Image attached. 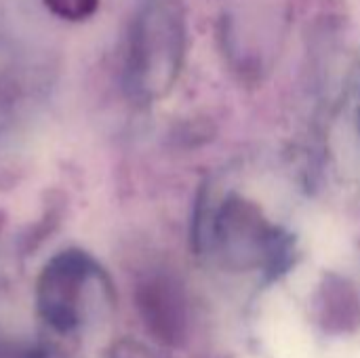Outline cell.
I'll use <instances>...</instances> for the list:
<instances>
[{
  "mask_svg": "<svg viewBox=\"0 0 360 358\" xmlns=\"http://www.w3.org/2000/svg\"><path fill=\"white\" fill-rule=\"evenodd\" d=\"M93 298H110V285L101 268L82 251L55 255L38 279V312L59 333L82 327Z\"/></svg>",
  "mask_w": 360,
  "mask_h": 358,
  "instance_id": "cell-1",
  "label": "cell"
},
{
  "mask_svg": "<svg viewBox=\"0 0 360 358\" xmlns=\"http://www.w3.org/2000/svg\"><path fill=\"white\" fill-rule=\"evenodd\" d=\"M175 23L162 11H150L135 27L129 72L137 91L156 93L173 72Z\"/></svg>",
  "mask_w": 360,
  "mask_h": 358,
  "instance_id": "cell-2",
  "label": "cell"
},
{
  "mask_svg": "<svg viewBox=\"0 0 360 358\" xmlns=\"http://www.w3.org/2000/svg\"><path fill=\"white\" fill-rule=\"evenodd\" d=\"M137 306L148 331L162 344H177L186 329V308L179 291L165 279L139 287Z\"/></svg>",
  "mask_w": 360,
  "mask_h": 358,
  "instance_id": "cell-3",
  "label": "cell"
},
{
  "mask_svg": "<svg viewBox=\"0 0 360 358\" xmlns=\"http://www.w3.org/2000/svg\"><path fill=\"white\" fill-rule=\"evenodd\" d=\"M51 13L68 21H82L91 17L99 0H42Z\"/></svg>",
  "mask_w": 360,
  "mask_h": 358,
  "instance_id": "cell-4",
  "label": "cell"
}]
</instances>
